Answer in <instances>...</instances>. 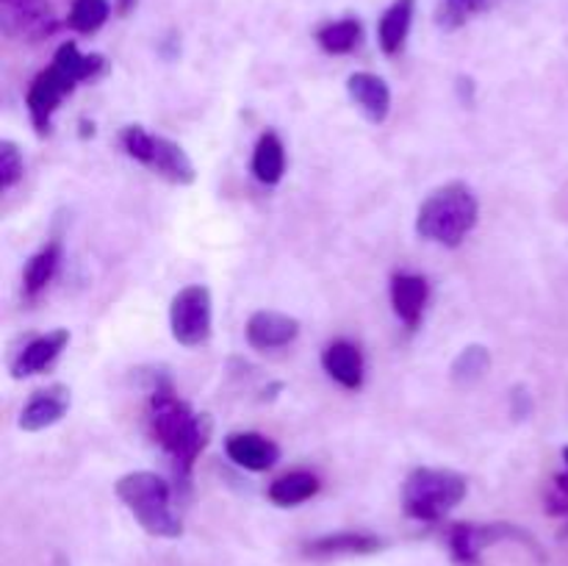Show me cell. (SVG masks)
I'll return each instance as SVG.
<instances>
[{
	"label": "cell",
	"mask_w": 568,
	"mask_h": 566,
	"mask_svg": "<svg viewBox=\"0 0 568 566\" xmlns=\"http://www.w3.org/2000/svg\"><path fill=\"white\" fill-rule=\"evenodd\" d=\"M70 405H72L70 386H64V383H53V386L39 388V392L31 394V400L22 405L17 425H20V431L26 433H39L44 431V427H53L55 422L64 420Z\"/></svg>",
	"instance_id": "10"
},
{
	"label": "cell",
	"mask_w": 568,
	"mask_h": 566,
	"mask_svg": "<svg viewBox=\"0 0 568 566\" xmlns=\"http://www.w3.org/2000/svg\"><path fill=\"white\" fill-rule=\"evenodd\" d=\"M67 344H70V331L67 327H55V331L42 333V336H33L31 342L22 344L20 353L11 361V377L39 375V372L55 364V358L64 353Z\"/></svg>",
	"instance_id": "13"
},
{
	"label": "cell",
	"mask_w": 568,
	"mask_h": 566,
	"mask_svg": "<svg viewBox=\"0 0 568 566\" xmlns=\"http://www.w3.org/2000/svg\"><path fill=\"white\" fill-rule=\"evenodd\" d=\"M383 547V542L372 533H327V536L314 538V542L305 544V553L316 555V558H331V555H369L377 553Z\"/></svg>",
	"instance_id": "18"
},
{
	"label": "cell",
	"mask_w": 568,
	"mask_h": 566,
	"mask_svg": "<svg viewBox=\"0 0 568 566\" xmlns=\"http://www.w3.org/2000/svg\"><path fill=\"white\" fill-rule=\"evenodd\" d=\"M316 492H320V477L314 472L297 469L272 481L266 488V497L281 508H294V505H303L311 497H316Z\"/></svg>",
	"instance_id": "20"
},
{
	"label": "cell",
	"mask_w": 568,
	"mask_h": 566,
	"mask_svg": "<svg viewBox=\"0 0 568 566\" xmlns=\"http://www.w3.org/2000/svg\"><path fill=\"white\" fill-rule=\"evenodd\" d=\"M499 3H503V0H444V3L438 6L436 22L444 31H458L466 22L486 14V11H491L494 6Z\"/></svg>",
	"instance_id": "23"
},
{
	"label": "cell",
	"mask_w": 568,
	"mask_h": 566,
	"mask_svg": "<svg viewBox=\"0 0 568 566\" xmlns=\"http://www.w3.org/2000/svg\"><path fill=\"white\" fill-rule=\"evenodd\" d=\"M120 142L122 150H125L133 161L148 166L150 172L161 175L164 181L178 183V186H189V183H194V178H197L192 159H189L186 150H183L181 144L172 142V139L166 137H159V133H150L144 125L122 128Z\"/></svg>",
	"instance_id": "6"
},
{
	"label": "cell",
	"mask_w": 568,
	"mask_h": 566,
	"mask_svg": "<svg viewBox=\"0 0 568 566\" xmlns=\"http://www.w3.org/2000/svg\"><path fill=\"white\" fill-rule=\"evenodd\" d=\"M105 59L100 53H81L75 42H64L55 50L48 70L39 72L31 81L26 94L28 117L39 137H48L53 125V114L59 111L61 100L75 92L78 83L94 81L105 72Z\"/></svg>",
	"instance_id": "2"
},
{
	"label": "cell",
	"mask_w": 568,
	"mask_h": 566,
	"mask_svg": "<svg viewBox=\"0 0 568 566\" xmlns=\"http://www.w3.org/2000/svg\"><path fill=\"white\" fill-rule=\"evenodd\" d=\"M61 264V242H48L39 253L28 259L26 272H22V289L28 297H37L44 286L55 277Z\"/></svg>",
	"instance_id": "22"
},
{
	"label": "cell",
	"mask_w": 568,
	"mask_h": 566,
	"mask_svg": "<svg viewBox=\"0 0 568 566\" xmlns=\"http://www.w3.org/2000/svg\"><path fill=\"white\" fill-rule=\"evenodd\" d=\"M22 181V155L14 142H0V192H9Z\"/></svg>",
	"instance_id": "26"
},
{
	"label": "cell",
	"mask_w": 568,
	"mask_h": 566,
	"mask_svg": "<svg viewBox=\"0 0 568 566\" xmlns=\"http://www.w3.org/2000/svg\"><path fill=\"white\" fill-rule=\"evenodd\" d=\"M480 220V203L471 186L453 181L425 198L416 214V233L442 247H460Z\"/></svg>",
	"instance_id": "3"
},
{
	"label": "cell",
	"mask_w": 568,
	"mask_h": 566,
	"mask_svg": "<svg viewBox=\"0 0 568 566\" xmlns=\"http://www.w3.org/2000/svg\"><path fill=\"white\" fill-rule=\"evenodd\" d=\"M253 175L264 186H277L286 175V148L275 131L261 133L253 150Z\"/></svg>",
	"instance_id": "19"
},
{
	"label": "cell",
	"mask_w": 568,
	"mask_h": 566,
	"mask_svg": "<svg viewBox=\"0 0 568 566\" xmlns=\"http://www.w3.org/2000/svg\"><path fill=\"white\" fill-rule=\"evenodd\" d=\"M225 453L233 464L250 472L272 469V466L277 464V458H281V447H277L272 438L253 431L231 433V436L225 438Z\"/></svg>",
	"instance_id": "16"
},
{
	"label": "cell",
	"mask_w": 568,
	"mask_h": 566,
	"mask_svg": "<svg viewBox=\"0 0 568 566\" xmlns=\"http://www.w3.org/2000/svg\"><path fill=\"white\" fill-rule=\"evenodd\" d=\"M564 458H566V472L564 475L555 477V488H558V503L552 505L555 514H560V511H568V447L564 449Z\"/></svg>",
	"instance_id": "27"
},
{
	"label": "cell",
	"mask_w": 568,
	"mask_h": 566,
	"mask_svg": "<svg viewBox=\"0 0 568 566\" xmlns=\"http://www.w3.org/2000/svg\"><path fill=\"white\" fill-rule=\"evenodd\" d=\"M510 400H514V414L519 416V420H521V416H527V411L532 408L530 397H527L525 388H521V386L514 388V394H510Z\"/></svg>",
	"instance_id": "28"
},
{
	"label": "cell",
	"mask_w": 568,
	"mask_h": 566,
	"mask_svg": "<svg viewBox=\"0 0 568 566\" xmlns=\"http://www.w3.org/2000/svg\"><path fill=\"white\" fill-rule=\"evenodd\" d=\"M59 20L50 0H0V31L20 42H42L53 37Z\"/></svg>",
	"instance_id": "8"
},
{
	"label": "cell",
	"mask_w": 568,
	"mask_h": 566,
	"mask_svg": "<svg viewBox=\"0 0 568 566\" xmlns=\"http://www.w3.org/2000/svg\"><path fill=\"white\" fill-rule=\"evenodd\" d=\"M148 422L159 447L170 455L178 492L189 494L194 464H197L200 453L209 447L211 420L205 414H194L189 403L178 397L170 377L155 375L153 386H150Z\"/></svg>",
	"instance_id": "1"
},
{
	"label": "cell",
	"mask_w": 568,
	"mask_h": 566,
	"mask_svg": "<svg viewBox=\"0 0 568 566\" xmlns=\"http://www.w3.org/2000/svg\"><path fill=\"white\" fill-rule=\"evenodd\" d=\"M116 9H120V14H131L136 9V0H116Z\"/></svg>",
	"instance_id": "29"
},
{
	"label": "cell",
	"mask_w": 568,
	"mask_h": 566,
	"mask_svg": "<svg viewBox=\"0 0 568 566\" xmlns=\"http://www.w3.org/2000/svg\"><path fill=\"white\" fill-rule=\"evenodd\" d=\"M114 492L150 536L178 538L183 533V519L172 499V486L155 472H128L116 481Z\"/></svg>",
	"instance_id": "4"
},
{
	"label": "cell",
	"mask_w": 568,
	"mask_h": 566,
	"mask_svg": "<svg viewBox=\"0 0 568 566\" xmlns=\"http://www.w3.org/2000/svg\"><path fill=\"white\" fill-rule=\"evenodd\" d=\"M416 0H394L386 11H383L381 22H377V42L386 55L403 53L405 42H408L410 26H414Z\"/></svg>",
	"instance_id": "17"
},
{
	"label": "cell",
	"mask_w": 568,
	"mask_h": 566,
	"mask_svg": "<svg viewBox=\"0 0 568 566\" xmlns=\"http://www.w3.org/2000/svg\"><path fill=\"white\" fill-rule=\"evenodd\" d=\"M244 336H247L250 347L258 350V353L283 350L297 342L300 322L294 316L283 314V311L261 309L250 314L247 325H244Z\"/></svg>",
	"instance_id": "9"
},
{
	"label": "cell",
	"mask_w": 568,
	"mask_h": 566,
	"mask_svg": "<svg viewBox=\"0 0 568 566\" xmlns=\"http://www.w3.org/2000/svg\"><path fill=\"white\" fill-rule=\"evenodd\" d=\"M347 94L355 105H358L361 114L366 117V122L372 125H383L388 120V111H392V89L375 72H353L347 78Z\"/></svg>",
	"instance_id": "14"
},
{
	"label": "cell",
	"mask_w": 568,
	"mask_h": 566,
	"mask_svg": "<svg viewBox=\"0 0 568 566\" xmlns=\"http://www.w3.org/2000/svg\"><path fill=\"white\" fill-rule=\"evenodd\" d=\"M469 483L460 472L419 466L403 483V511L416 522H442L464 503Z\"/></svg>",
	"instance_id": "5"
},
{
	"label": "cell",
	"mask_w": 568,
	"mask_h": 566,
	"mask_svg": "<svg viewBox=\"0 0 568 566\" xmlns=\"http://www.w3.org/2000/svg\"><path fill=\"white\" fill-rule=\"evenodd\" d=\"M361 39H364V26H361V20H355V17H342V20L325 22V26H320V31H316V42H320V48L331 55L353 53L361 44Z\"/></svg>",
	"instance_id": "21"
},
{
	"label": "cell",
	"mask_w": 568,
	"mask_h": 566,
	"mask_svg": "<svg viewBox=\"0 0 568 566\" xmlns=\"http://www.w3.org/2000/svg\"><path fill=\"white\" fill-rule=\"evenodd\" d=\"M111 17V3L109 0H72L70 14H67V26L72 31L83 33V37H92L100 28L109 22Z\"/></svg>",
	"instance_id": "24"
},
{
	"label": "cell",
	"mask_w": 568,
	"mask_h": 566,
	"mask_svg": "<svg viewBox=\"0 0 568 566\" xmlns=\"http://www.w3.org/2000/svg\"><path fill=\"white\" fill-rule=\"evenodd\" d=\"M488 366H491V353H488V347H483V344H469V347L460 350L458 358L453 361L449 375H453V381L458 383V386H471V383L483 381Z\"/></svg>",
	"instance_id": "25"
},
{
	"label": "cell",
	"mask_w": 568,
	"mask_h": 566,
	"mask_svg": "<svg viewBox=\"0 0 568 566\" xmlns=\"http://www.w3.org/2000/svg\"><path fill=\"white\" fill-rule=\"evenodd\" d=\"M211 292L203 283L183 286L170 303L172 338L181 347H203L211 338Z\"/></svg>",
	"instance_id": "7"
},
{
	"label": "cell",
	"mask_w": 568,
	"mask_h": 566,
	"mask_svg": "<svg viewBox=\"0 0 568 566\" xmlns=\"http://www.w3.org/2000/svg\"><path fill=\"white\" fill-rule=\"evenodd\" d=\"M388 292H392V305L397 320L408 331H416L422 325L427 303H430V283H427V277L416 275V272H394Z\"/></svg>",
	"instance_id": "11"
},
{
	"label": "cell",
	"mask_w": 568,
	"mask_h": 566,
	"mask_svg": "<svg viewBox=\"0 0 568 566\" xmlns=\"http://www.w3.org/2000/svg\"><path fill=\"white\" fill-rule=\"evenodd\" d=\"M322 370L338 383V386L358 392L364 386L366 377V361L358 344L347 342V338H336L322 350Z\"/></svg>",
	"instance_id": "15"
},
{
	"label": "cell",
	"mask_w": 568,
	"mask_h": 566,
	"mask_svg": "<svg viewBox=\"0 0 568 566\" xmlns=\"http://www.w3.org/2000/svg\"><path fill=\"white\" fill-rule=\"evenodd\" d=\"M521 536L519 527L514 525H455L449 530V553L460 566H475L477 558L486 547L497 544L499 538Z\"/></svg>",
	"instance_id": "12"
}]
</instances>
